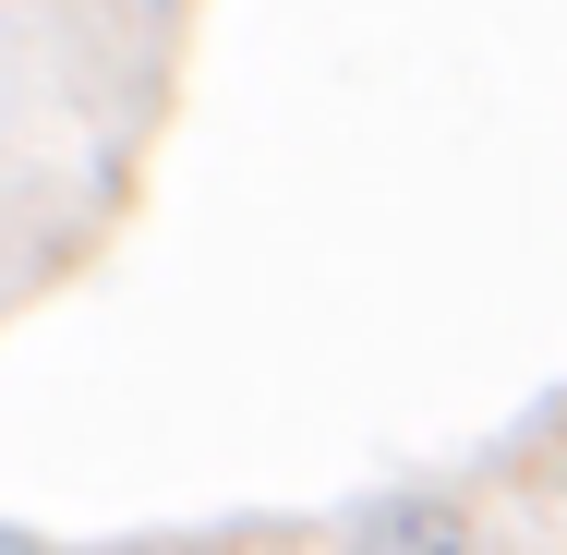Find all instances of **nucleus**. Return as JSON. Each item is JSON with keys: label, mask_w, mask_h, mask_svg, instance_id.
<instances>
[{"label": "nucleus", "mask_w": 567, "mask_h": 555, "mask_svg": "<svg viewBox=\"0 0 567 555\" xmlns=\"http://www.w3.org/2000/svg\"><path fill=\"white\" fill-rule=\"evenodd\" d=\"M0 555H49V544H37V532H12V520H0Z\"/></svg>", "instance_id": "2"}, {"label": "nucleus", "mask_w": 567, "mask_h": 555, "mask_svg": "<svg viewBox=\"0 0 567 555\" xmlns=\"http://www.w3.org/2000/svg\"><path fill=\"white\" fill-rule=\"evenodd\" d=\"M350 555H483V544H471V520H458L447 495H411V507H374L350 532Z\"/></svg>", "instance_id": "1"}]
</instances>
